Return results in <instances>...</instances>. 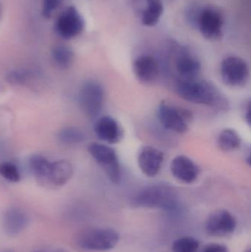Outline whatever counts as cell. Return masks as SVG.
<instances>
[{
  "instance_id": "1",
  "label": "cell",
  "mask_w": 251,
  "mask_h": 252,
  "mask_svg": "<svg viewBox=\"0 0 251 252\" xmlns=\"http://www.w3.org/2000/svg\"><path fill=\"white\" fill-rule=\"evenodd\" d=\"M177 93L186 101L204 105L215 109H227L228 102L219 90L210 83L202 80H182L177 86Z\"/></svg>"
},
{
  "instance_id": "2",
  "label": "cell",
  "mask_w": 251,
  "mask_h": 252,
  "mask_svg": "<svg viewBox=\"0 0 251 252\" xmlns=\"http://www.w3.org/2000/svg\"><path fill=\"white\" fill-rule=\"evenodd\" d=\"M134 204L139 207L173 212L178 207V195L175 190L169 187L153 185L138 192L134 197Z\"/></svg>"
},
{
  "instance_id": "3",
  "label": "cell",
  "mask_w": 251,
  "mask_h": 252,
  "mask_svg": "<svg viewBox=\"0 0 251 252\" xmlns=\"http://www.w3.org/2000/svg\"><path fill=\"white\" fill-rule=\"evenodd\" d=\"M119 235L110 228H93L81 232L77 238L80 248L86 251H109L117 245Z\"/></svg>"
},
{
  "instance_id": "4",
  "label": "cell",
  "mask_w": 251,
  "mask_h": 252,
  "mask_svg": "<svg viewBox=\"0 0 251 252\" xmlns=\"http://www.w3.org/2000/svg\"><path fill=\"white\" fill-rule=\"evenodd\" d=\"M88 153L102 167L111 182L118 184L121 180L120 163L113 148L105 144L92 142L88 147Z\"/></svg>"
},
{
  "instance_id": "5",
  "label": "cell",
  "mask_w": 251,
  "mask_h": 252,
  "mask_svg": "<svg viewBox=\"0 0 251 252\" xmlns=\"http://www.w3.org/2000/svg\"><path fill=\"white\" fill-rule=\"evenodd\" d=\"M158 118L165 128L178 133L188 131L193 114L184 108L162 102L158 109Z\"/></svg>"
},
{
  "instance_id": "6",
  "label": "cell",
  "mask_w": 251,
  "mask_h": 252,
  "mask_svg": "<svg viewBox=\"0 0 251 252\" xmlns=\"http://www.w3.org/2000/svg\"><path fill=\"white\" fill-rule=\"evenodd\" d=\"M79 101L85 115L91 118H97L101 113L104 105L103 86L97 81H86L80 91Z\"/></svg>"
},
{
  "instance_id": "7",
  "label": "cell",
  "mask_w": 251,
  "mask_h": 252,
  "mask_svg": "<svg viewBox=\"0 0 251 252\" xmlns=\"http://www.w3.org/2000/svg\"><path fill=\"white\" fill-rule=\"evenodd\" d=\"M221 74L226 85L241 87L249 81L250 71L246 61L237 56H229L225 58L221 63Z\"/></svg>"
},
{
  "instance_id": "8",
  "label": "cell",
  "mask_w": 251,
  "mask_h": 252,
  "mask_svg": "<svg viewBox=\"0 0 251 252\" xmlns=\"http://www.w3.org/2000/svg\"><path fill=\"white\" fill-rule=\"evenodd\" d=\"M237 220L228 210H218L210 214L205 223L206 233L212 237L224 238L232 235Z\"/></svg>"
},
{
  "instance_id": "9",
  "label": "cell",
  "mask_w": 251,
  "mask_h": 252,
  "mask_svg": "<svg viewBox=\"0 0 251 252\" xmlns=\"http://www.w3.org/2000/svg\"><path fill=\"white\" fill-rule=\"evenodd\" d=\"M56 29L60 37L70 39L84 31V19L75 7L70 6L59 16L56 22Z\"/></svg>"
},
{
  "instance_id": "10",
  "label": "cell",
  "mask_w": 251,
  "mask_h": 252,
  "mask_svg": "<svg viewBox=\"0 0 251 252\" xmlns=\"http://www.w3.org/2000/svg\"><path fill=\"white\" fill-rule=\"evenodd\" d=\"M197 28L207 39H219L222 36L223 28L222 14L214 7H203L197 21Z\"/></svg>"
},
{
  "instance_id": "11",
  "label": "cell",
  "mask_w": 251,
  "mask_h": 252,
  "mask_svg": "<svg viewBox=\"0 0 251 252\" xmlns=\"http://www.w3.org/2000/svg\"><path fill=\"white\" fill-rule=\"evenodd\" d=\"M164 160L163 152L153 147L145 146L139 154V167L147 177H155L160 173Z\"/></svg>"
},
{
  "instance_id": "12",
  "label": "cell",
  "mask_w": 251,
  "mask_h": 252,
  "mask_svg": "<svg viewBox=\"0 0 251 252\" xmlns=\"http://www.w3.org/2000/svg\"><path fill=\"white\" fill-rule=\"evenodd\" d=\"M170 171L174 178L185 184L193 183L200 173L198 166L184 155L177 156L172 160Z\"/></svg>"
},
{
  "instance_id": "13",
  "label": "cell",
  "mask_w": 251,
  "mask_h": 252,
  "mask_svg": "<svg viewBox=\"0 0 251 252\" xmlns=\"http://www.w3.org/2000/svg\"><path fill=\"white\" fill-rule=\"evenodd\" d=\"M136 78L142 84H152L156 81L159 73L157 61L149 55H141L134 60L133 64Z\"/></svg>"
},
{
  "instance_id": "14",
  "label": "cell",
  "mask_w": 251,
  "mask_h": 252,
  "mask_svg": "<svg viewBox=\"0 0 251 252\" xmlns=\"http://www.w3.org/2000/svg\"><path fill=\"white\" fill-rule=\"evenodd\" d=\"M94 132L97 137L108 144H116L123 136L119 123L110 116L99 118L94 124Z\"/></svg>"
},
{
  "instance_id": "15",
  "label": "cell",
  "mask_w": 251,
  "mask_h": 252,
  "mask_svg": "<svg viewBox=\"0 0 251 252\" xmlns=\"http://www.w3.org/2000/svg\"><path fill=\"white\" fill-rule=\"evenodd\" d=\"M175 66L183 80L197 79L201 72L200 61L186 50H182L178 55Z\"/></svg>"
},
{
  "instance_id": "16",
  "label": "cell",
  "mask_w": 251,
  "mask_h": 252,
  "mask_svg": "<svg viewBox=\"0 0 251 252\" xmlns=\"http://www.w3.org/2000/svg\"><path fill=\"white\" fill-rule=\"evenodd\" d=\"M29 224L28 215L18 208H10L4 213L3 216V228L7 235H18Z\"/></svg>"
},
{
  "instance_id": "17",
  "label": "cell",
  "mask_w": 251,
  "mask_h": 252,
  "mask_svg": "<svg viewBox=\"0 0 251 252\" xmlns=\"http://www.w3.org/2000/svg\"><path fill=\"white\" fill-rule=\"evenodd\" d=\"M73 175L72 164L66 160L53 161L50 166V173L46 183L56 187L66 185Z\"/></svg>"
},
{
  "instance_id": "18",
  "label": "cell",
  "mask_w": 251,
  "mask_h": 252,
  "mask_svg": "<svg viewBox=\"0 0 251 252\" xmlns=\"http://www.w3.org/2000/svg\"><path fill=\"white\" fill-rule=\"evenodd\" d=\"M147 7L141 14V22L147 27L157 25L164 11L162 0H146Z\"/></svg>"
},
{
  "instance_id": "19",
  "label": "cell",
  "mask_w": 251,
  "mask_h": 252,
  "mask_svg": "<svg viewBox=\"0 0 251 252\" xmlns=\"http://www.w3.org/2000/svg\"><path fill=\"white\" fill-rule=\"evenodd\" d=\"M241 144V136L234 129H224L218 136V147L221 151L225 152H231L238 149Z\"/></svg>"
},
{
  "instance_id": "20",
  "label": "cell",
  "mask_w": 251,
  "mask_h": 252,
  "mask_svg": "<svg viewBox=\"0 0 251 252\" xmlns=\"http://www.w3.org/2000/svg\"><path fill=\"white\" fill-rule=\"evenodd\" d=\"M51 163L47 158L41 155L32 156L29 160L31 171L37 179L44 182H47Z\"/></svg>"
},
{
  "instance_id": "21",
  "label": "cell",
  "mask_w": 251,
  "mask_h": 252,
  "mask_svg": "<svg viewBox=\"0 0 251 252\" xmlns=\"http://www.w3.org/2000/svg\"><path fill=\"white\" fill-rule=\"evenodd\" d=\"M53 61L60 68L69 67L74 61L73 51L66 46H57L52 52Z\"/></svg>"
},
{
  "instance_id": "22",
  "label": "cell",
  "mask_w": 251,
  "mask_h": 252,
  "mask_svg": "<svg viewBox=\"0 0 251 252\" xmlns=\"http://www.w3.org/2000/svg\"><path fill=\"white\" fill-rule=\"evenodd\" d=\"M58 139L60 142L66 145H76L85 140V135L78 127H66L59 132Z\"/></svg>"
},
{
  "instance_id": "23",
  "label": "cell",
  "mask_w": 251,
  "mask_h": 252,
  "mask_svg": "<svg viewBox=\"0 0 251 252\" xmlns=\"http://www.w3.org/2000/svg\"><path fill=\"white\" fill-rule=\"evenodd\" d=\"M200 244L195 238L192 237H183L175 240L172 244L173 252H197Z\"/></svg>"
},
{
  "instance_id": "24",
  "label": "cell",
  "mask_w": 251,
  "mask_h": 252,
  "mask_svg": "<svg viewBox=\"0 0 251 252\" xmlns=\"http://www.w3.org/2000/svg\"><path fill=\"white\" fill-rule=\"evenodd\" d=\"M0 175L5 180L13 183L19 182L21 179L20 172L17 166L9 161L0 164Z\"/></svg>"
},
{
  "instance_id": "25",
  "label": "cell",
  "mask_w": 251,
  "mask_h": 252,
  "mask_svg": "<svg viewBox=\"0 0 251 252\" xmlns=\"http://www.w3.org/2000/svg\"><path fill=\"white\" fill-rule=\"evenodd\" d=\"M203 8V7H200L198 4H193L187 8L186 11V17H187V22L192 26L197 28V21Z\"/></svg>"
},
{
  "instance_id": "26",
  "label": "cell",
  "mask_w": 251,
  "mask_h": 252,
  "mask_svg": "<svg viewBox=\"0 0 251 252\" xmlns=\"http://www.w3.org/2000/svg\"><path fill=\"white\" fill-rule=\"evenodd\" d=\"M62 0H44L43 2V16L50 18L53 12L61 4Z\"/></svg>"
},
{
  "instance_id": "27",
  "label": "cell",
  "mask_w": 251,
  "mask_h": 252,
  "mask_svg": "<svg viewBox=\"0 0 251 252\" xmlns=\"http://www.w3.org/2000/svg\"><path fill=\"white\" fill-rule=\"evenodd\" d=\"M28 73L22 71H13L7 75V81L12 84H25V81L28 80Z\"/></svg>"
},
{
  "instance_id": "28",
  "label": "cell",
  "mask_w": 251,
  "mask_h": 252,
  "mask_svg": "<svg viewBox=\"0 0 251 252\" xmlns=\"http://www.w3.org/2000/svg\"><path fill=\"white\" fill-rule=\"evenodd\" d=\"M203 252H229L228 248L223 244H212L206 246Z\"/></svg>"
},
{
  "instance_id": "29",
  "label": "cell",
  "mask_w": 251,
  "mask_h": 252,
  "mask_svg": "<svg viewBox=\"0 0 251 252\" xmlns=\"http://www.w3.org/2000/svg\"><path fill=\"white\" fill-rule=\"evenodd\" d=\"M245 119L247 121L248 124L250 125L251 123V103L250 102L248 103V104L246 105V107H245Z\"/></svg>"
},
{
  "instance_id": "30",
  "label": "cell",
  "mask_w": 251,
  "mask_h": 252,
  "mask_svg": "<svg viewBox=\"0 0 251 252\" xmlns=\"http://www.w3.org/2000/svg\"><path fill=\"white\" fill-rule=\"evenodd\" d=\"M1 6L0 5V17H1Z\"/></svg>"
},
{
  "instance_id": "31",
  "label": "cell",
  "mask_w": 251,
  "mask_h": 252,
  "mask_svg": "<svg viewBox=\"0 0 251 252\" xmlns=\"http://www.w3.org/2000/svg\"><path fill=\"white\" fill-rule=\"evenodd\" d=\"M251 252V251L250 249H249V250H246V252Z\"/></svg>"
},
{
  "instance_id": "32",
  "label": "cell",
  "mask_w": 251,
  "mask_h": 252,
  "mask_svg": "<svg viewBox=\"0 0 251 252\" xmlns=\"http://www.w3.org/2000/svg\"></svg>"
}]
</instances>
